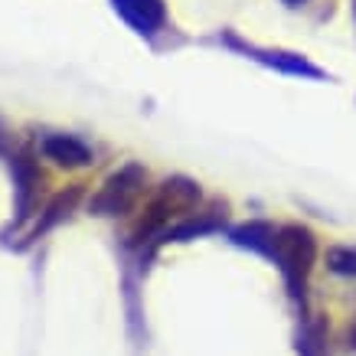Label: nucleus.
<instances>
[{
  "label": "nucleus",
  "instance_id": "10",
  "mask_svg": "<svg viewBox=\"0 0 356 356\" xmlns=\"http://www.w3.org/2000/svg\"><path fill=\"white\" fill-rule=\"evenodd\" d=\"M284 3H291V7H298V3H304V0H284Z\"/></svg>",
  "mask_w": 356,
  "mask_h": 356
},
{
  "label": "nucleus",
  "instance_id": "1",
  "mask_svg": "<svg viewBox=\"0 0 356 356\" xmlns=\"http://www.w3.org/2000/svg\"><path fill=\"white\" fill-rule=\"evenodd\" d=\"M196 206H200V186L193 180H186V177L163 180L161 190L154 193L151 206L144 209V219H140V226H138V238H147L154 232L170 229V222L190 216Z\"/></svg>",
  "mask_w": 356,
  "mask_h": 356
},
{
  "label": "nucleus",
  "instance_id": "6",
  "mask_svg": "<svg viewBox=\"0 0 356 356\" xmlns=\"http://www.w3.org/2000/svg\"><path fill=\"white\" fill-rule=\"evenodd\" d=\"M13 177H17V190H20V216H26L33 184H36V170H33L30 157H17V161H13Z\"/></svg>",
  "mask_w": 356,
  "mask_h": 356
},
{
  "label": "nucleus",
  "instance_id": "12",
  "mask_svg": "<svg viewBox=\"0 0 356 356\" xmlns=\"http://www.w3.org/2000/svg\"><path fill=\"white\" fill-rule=\"evenodd\" d=\"M353 10H356V0H353Z\"/></svg>",
  "mask_w": 356,
  "mask_h": 356
},
{
  "label": "nucleus",
  "instance_id": "8",
  "mask_svg": "<svg viewBox=\"0 0 356 356\" xmlns=\"http://www.w3.org/2000/svg\"><path fill=\"white\" fill-rule=\"evenodd\" d=\"M261 59L268 65H275V69H284V72H294V76H321L314 65H307L301 59V56H294V53H261Z\"/></svg>",
  "mask_w": 356,
  "mask_h": 356
},
{
  "label": "nucleus",
  "instance_id": "7",
  "mask_svg": "<svg viewBox=\"0 0 356 356\" xmlns=\"http://www.w3.org/2000/svg\"><path fill=\"white\" fill-rule=\"evenodd\" d=\"M271 238H275V229L265 226V222H252V226L236 229V242H238V245H252V248H259V252H268Z\"/></svg>",
  "mask_w": 356,
  "mask_h": 356
},
{
  "label": "nucleus",
  "instance_id": "3",
  "mask_svg": "<svg viewBox=\"0 0 356 356\" xmlns=\"http://www.w3.org/2000/svg\"><path fill=\"white\" fill-rule=\"evenodd\" d=\"M144 180H147V170H144L140 163L121 167V170L111 173L108 180L102 184V190L92 196L88 209H92L95 216H124V213L134 209V203H138L140 193H144Z\"/></svg>",
  "mask_w": 356,
  "mask_h": 356
},
{
  "label": "nucleus",
  "instance_id": "9",
  "mask_svg": "<svg viewBox=\"0 0 356 356\" xmlns=\"http://www.w3.org/2000/svg\"><path fill=\"white\" fill-rule=\"evenodd\" d=\"M327 268L337 271V275H356V252L353 248L337 245L327 252Z\"/></svg>",
  "mask_w": 356,
  "mask_h": 356
},
{
  "label": "nucleus",
  "instance_id": "5",
  "mask_svg": "<svg viewBox=\"0 0 356 356\" xmlns=\"http://www.w3.org/2000/svg\"><path fill=\"white\" fill-rule=\"evenodd\" d=\"M43 154L59 167H86V163H92L88 144H82L72 134H49V138H43Z\"/></svg>",
  "mask_w": 356,
  "mask_h": 356
},
{
  "label": "nucleus",
  "instance_id": "2",
  "mask_svg": "<svg viewBox=\"0 0 356 356\" xmlns=\"http://www.w3.org/2000/svg\"><path fill=\"white\" fill-rule=\"evenodd\" d=\"M268 255L278 261L281 275L288 281L291 294H304V281L311 275V265L317 259V242H314L311 229L304 226H281L275 229V238H271Z\"/></svg>",
  "mask_w": 356,
  "mask_h": 356
},
{
  "label": "nucleus",
  "instance_id": "11",
  "mask_svg": "<svg viewBox=\"0 0 356 356\" xmlns=\"http://www.w3.org/2000/svg\"><path fill=\"white\" fill-rule=\"evenodd\" d=\"M0 144H3V134H0Z\"/></svg>",
  "mask_w": 356,
  "mask_h": 356
},
{
  "label": "nucleus",
  "instance_id": "4",
  "mask_svg": "<svg viewBox=\"0 0 356 356\" xmlns=\"http://www.w3.org/2000/svg\"><path fill=\"white\" fill-rule=\"evenodd\" d=\"M115 3V10L124 17L131 30L144 33V36H151L157 33L167 23V7H163V0H111Z\"/></svg>",
  "mask_w": 356,
  "mask_h": 356
}]
</instances>
